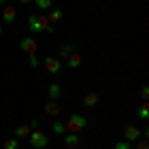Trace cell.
<instances>
[{"label": "cell", "instance_id": "6da1fadb", "mask_svg": "<svg viewBox=\"0 0 149 149\" xmlns=\"http://www.w3.org/2000/svg\"><path fill=\"white\" fill-rule=\"evenodd\" d=\"M86 123H88V119H86L84 115L72 113V115H70V119L66 121V129H70L72 133H78V131H81V129L86 127Z\"/></svg>", "mask_w": 149, "mask_h": 149}, {"label": "cell", "instance_id": "7a4b0ae2", "mask_svg": "<svg viewBox=\"0 0 149 149\" xmlns=\"http://www.w3.org/2000/svg\"><path fill=\"white\" fill-rule=\"evenodd\" d=\"M30 145L34 149H42L46 147L48 143H50V139H48V135L44 133V131H40V129H34V131H30Z\"/></svg>", "mask_w": 149, "mask_h": 149}, {"label": "cell", "instance_id": "3957f363", "mask_svg": "<svg viewBox=\"0 0 149 149\" xmlns=\"http://www.w3.org/2000/svg\"><path fill=\"white\" fill-rule=\"evenodd\" d=\"M20 48H22V52H26L28 56H36V50H38V44H36V40L32 36H26L20 40Z\"/></svg>", "mask_w": 149, "mask_h": 149}, {"label": "cell", "instance_id": "277c9868", "mask_svg": "<svg viewBox=\"0 0 149 149\" xmlns=\"http://www.w3.org/2000/svg\"><path fill=\"white\" fill-rule=\"evenodd\" d=\"M44 68L50 72V74H58L60 70H62V62L58 60V58H52V56H48L46 60H44Z\"/></svg>", "mask_w": 149, "mask_h": 149}, {"label": "cell", "instance_id": "5b68a950", "mask_svg": "<svg viewBox=\"0 0 149 149\" xmlns=\"http://www.w3.org/2000/svg\"><path fill=\"white\" fill-rule=\"evenodd\" d=\"M139 137H141V131H139L135 125H127L125 127V139L129 141V143H135Z\"/></svg>", "mask_w": 149, "mask_h": 149}, {"label": "cell", "instance_id": "8992f818", "mask_svg": "<svg viewBox=\"0 0 149 149\" xmlns=\"http://www.w3.org/2000/svg\"><path fill=\"white\" fill-rule=\"evenodd\" d=\"M2 20H4V24H12L14 20H16V8L6 6V8L2 10Z\"/></svg>", "mask_w": 149, "mask_h": 149}, {"label": "cell", "instance_id": "52a82bcc", "mask_svg": "<svg viewBox=\"0 0 149 149\" xmlns=\"http://www.w3.org/2000/svg\"><path fill=\"white\" fill-rule=\"evenodd\" d=\"M100 102V95L95 92H90L88 95H84V100H81V103H84V107H93L95 103Z\"/></svg>", "mask_w": 149, "mask_h": 149}, {"label": "cell", "instance_id": "ba28073f", "mask_svg": "<svg viewBox=\"0 0 149 149\" xmlns=\"http://www.w3.org/2000/svg\"><path fill=\"white\" fill-rule=\"evenodd\" d=\"M80 64H81V56L78 54V52H72V54L68 56V68L76 70V68H80Z\"/></svg>", "mask_w": 149, "mask_h": 149}, {"label": "cell", "instance_id": "9c48e42d", "mask_svg": "<svg viewBox=\"0 0 149 149\" xmlns=\"http://www.w3.org/2000/svg\"><path fill=\"white\" fill-rule=\"evenodd\" d=\"M28 28H30L32 32H42V24L38 20V14H32V16L28 18Z\"/></svg>", "mask_w": 149, "mask_h": 149}, {"label": "cell", "instance_id": "30bf717a", "mask_svg": "<svg viewBox=\"0 0 149 149\" xmlns=\"http://www.w3.org/2000/svg\"><path fill=\"white\" fill-rule=\"evenodd\" d=\"M60 103H58V100H50V102L46 103V113L48 115H58L60 113Z\"/></svg>", "mask_w": 149, "mask_h": 149}, {"label": "cell", "instance_id": "8fae6325", "mask_svg": "<svg viewBox=\"0 0 149 149\" xmlns=\"http://www.w3.org/2000/svg\"><path fill=\"white\" fill-rule=\"evenodd\" d=\"M48 93H50V97L52 100H58L60 97V93H62V88H60V84H50V88H48Z\"/></svg>", "mask_w": 149, "mask_h": 149}, {"label": "cell", "instance_id": "7c38bea8", "mask_svg": "<svg viewBox=\"0 0 149 149\" xmlns=\"http://www.w3.org/2000/svg\"><path fill=\"white\" fill-rule=\"evenodd\" d=\"M30 135V125L28 123H20L16 127V137H28Z\"/></svg>", "mask_w": 149, "mask_h": 149}, {"label": "cell", "instance_id": "4fadbf2b", "mask_svg": "<svg viewBox=\"0 0 149 149\" xmlns=\"http://www.w3.org/2000/svg\"><path fill=\"white\" fill-rule=\"evenodd\" d=\"M78 143H80V137H78V133H70V135H66V145L68 147H78Z\"/></svg>", "mask_w": 149, "mask_h": 149}, {"label": "cell", "instance_id": "5bb4252c", "mask_svg": "<svg viewBox=\"0 0 149 149\" xmlns=\"http://www.w3.org/2000/svg\"><path fill=\"white\" fill-rule=\"evenodd\" d=\"M62 16H64V12L60 10V8H54V10L50 12L48 20H50V22H58V20H62Z\"/></svg>", "mask_w": 149, "mask_h": 149}, {"label": "cell", "instance_id": "9a60e30c", "mask_svg": "<svg viewBox=\"0 0 149 149\" xmlns=\"http://www.w3.org/2000/svg\"><path fill=\"white\" fill-rule=\"evenodd\" d=\"M52 131L58 133V135H62V133L66 131V123H64V121H54V123H52Z\"/></svg>", "mask_w": 149, "mask_h": 149}, {"label": "cell", "instance_id": "2e32d148", "mask_svg": "<svg viewBox=\"0 0 149 149\" xmlns=\"http://www.w3.org/2000/svg\"><path fill=\"white\" fill-rule=\"evenodd\" d=\"M72 52H74V44H66V46H62V50H60V58H68Z\"/></svg>", "mask_w": 149, "mask_h": 149}, {"label": "cell", "instance_id": "e0dca14e", "mask_svg": "<svg viewBox=\"0 0 149 149\" xmlns=\"http://www.w3.org/2000/svg\"><path fill=\"white\" fill-rule=\"evenodd\" d=\"M18 147H20L18 139H6L4 141V149H18Z\"/></svg>", "mask_w": 149, "mask_h": 149}, {"label": "cell", "instance_id": "ac0fdd59", "mask_svg": "<svg viewBox=\"0 0 149 149\" xmlns=\"http://www.w3.org/2000/svg\"><path fill=\"white\" fill-rule=\"evenodd\" d=\"M36 6L40 8V10H48L50 6H52V0H34Z\"/></svg>", "mask_w": 149, "mask_h": 149}, {"label": "cell", "instance_id": "d6986e66", "mask_svg": "<svg viewBox=\"0 0 149 149\" xmlns=\"http://www.w3.org/2000/svg\"><path fill=\"white\" fill-rule=\"evenodd\" d=\"M137 115H139V117H141V119H147V117H149V105H147V103H145L143 107H139Z\"/></svg>", "mask_w": 149, "mask_h": 149}, {"label": "cell", "instance_id": "ffe728a7", "mask_svg": "<svg viewBox=\"0 0 149 149\" xmlns=\"http://www.w3.org/2000/svg\"><path fill=\"white\" fill-rule=\"evenodd\" d=\"M113 149H131V145H129V141H119V143H115Z\"/></svg>", "mask_w": 149, "mask_h": 149}, {"label": "cell", "instance_id": "44dd1931", "mask_svg": "<svg viewBox=\"0 0 149 149\" xmlns=\"http://www.w3.org/2000/svg\"><path fill=\"white\" fill-rule=\"evenodd\" d=\"M135 143H137V147H135V149H149L147 139H141V141H135Z\"/></svg>", "mask_w": 149, "mask_h": 149}, {"label": "cell", "instance_id": "7402d4cb", "mask_svg": "<svg viewBox=\"0 0 149 149\" xmlns=\"http://www.w3.org/2000/svg\"><path fill=\"white\" fill-rule=\"evenodd\" d=\"M30 66H32V68H38V66H40V62H38L36 56H30Z\"/></svg>", "mask_w": 149, "mask_h": 149}, {"label": "cell", "instance_id": "603a6c76", "mask_svg": "<svg viewBox=\"0 0 149 149\" xmlns=\"http://www.w3.org/2000/svg\"><path fill=\"white\" fill-rule=\"evenodd\" d=\"M141 97H143V100H147V97H149V88H147V86H143V90H141Z\"/></svg>", "mask_w": 149, "mask_h": 149}, {"label": "cell", "instance_id": "cb8c5ba5", "mask_svg": "<svg viewBox=\"0 0 149 149\" xmlns=\"http://www.w3.org/2000/svg\"><path fill=\"white\" fill-rule=\"evenodd\" d=\"M20 2H22V4H30L32 0H20Z\"/></svg>", "mask_w": 149, "mask_h": 149}, {"label": "cell", "instance_id": "d4e9b609", "mask_svg": "<svg viewBox=\"0 0 149 149\" xmlns=\"http://www.w3.org/2000/svg\"><path fill=\"white\" fill-rule=\"evenodd\" d=\"M0 4H6V0H0Z\"/></svg>", "mask_w": 149, "mask_h": 149}, {"label": "cell", "instance_id": "484cf974", "mask_svg": "<svg viewBox=\"0 0 149 149\" xmlns=\"http://www.w3.org/2000/svg\"><path fill=\"white\" fill-rule=\"evenodd\" d=\"M0 34H2V24H0Z\"/></svg>", "mask_w": 149, "mask_h": 149}]
</instances>
